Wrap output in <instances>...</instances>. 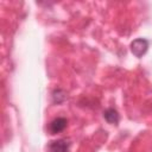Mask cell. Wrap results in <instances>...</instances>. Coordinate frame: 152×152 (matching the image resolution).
Returning <instances> with one entry per match:
<instances>
[{
    "instance_id": "1",
    "label": "cell",
    "mask_w": 152,
    "mask_h": 152,
    "mask_svg": "<svg viewBox=\"0 0 152 152\" xmlns=\"http://www.w3.org/2000/svg\"><path fill=\"white\" fill-rule=\"evenodd\" d=\"M147 49H148V42H147L146 39H144V38L134 39V40L131 43V51H132V53H133L135 57H138V58L142 57V56L146 53Z\"/></svg>"
},
{
    "instance_id": "2",
    "label": "cell",
    "mask_w": 152,
    "mask_h": 152,
    "mask_svg": "<svg viewBox=\"0 0 152 152\" xmlns=\"http://www.w3.org/2000/svg\"><path fill=\"white\" fill-rule=\"evenodd\" d=\"M66 124H68V121H66L65 118H56V119H53L50 122V125H49V132L51 134H57V133L64 131V128L66 127Z\"/></svg>"
},
{
    "instance_id": "3",
    "label": "cell",
    "mask_w": 152,
    "mask_h": 152,
    "mask_svg": "<svg viewBox=\"0 0 152 152\" xmlns=\"http://www.w3.org/2000/svg\"><path fill=\"white\" fill-rule=\"evenodd\" d=\"M69 142L63 139L53 140L48 145V152H68Z\"/></svg>"
},
{
    "instance_id": "5",
    "label": "cell",
    "mask_w": 152,
    "mask_h": 152,
    "mask_svg": "<svg viewBox=\"0 0 152 152\" xmlns=\"http://www.w3.org/2000/svg\"><path fill=\"white\" fill-rule=\"evenodd\" d=\"M52 97H53V101H55V102L61 103V102H63V101L65 100L66 96H65V93H64L62 89H57V90L53 91Z\"/></svg>"
},
{
    "instance_id": "4",
    "label": "cell",
    "mask_w": 152,
    "mask_h": 152,
    "mask_svg": "<svg viewBox=\"0 0 152 152\" xmlns=\"http://www.w3.org/2000/svg\"><path fill=\"white\" fill-rule=\"evenodd\" d=\"M103 118L108 124H114V125H116L119 122V119H120L118 110L114 108H107L103 112Z\"/></svg>"
}]
</instances>
